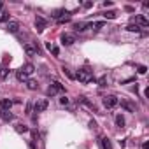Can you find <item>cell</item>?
I'll list each match as a JSON object with an SVG mask.
<instances>
[{
    "instance_id": "6da1fadb",
    "label": "cell",
    "mask_w": 149,
    "mask_h": 149,
    "mask_svg": "<svg viewBox=\"0 0 149 149\" xmlns=\"http://www.w3.org/2000/svg\"><path fill=\"white\" fill-rule=\"evenodd\" d=\"M74 77H76L79 83H83V84H88V83L93 81V70L88 68V67H83V68L77 70V74H76Z\"/></svg>"
},
{
    "instance_id": "7a4b0ae2",
    "label": "cell",
    "mask_w": 149,
    "mask_h": 149,
    "mask_svg": "<svg viewBox=\"0 0 149 149\" xmlns=\"http://www.w3.org/2000/svg\"><path fill=\"white\" fill-rule=\"evenodd\" d=\"M65 88H63V84L61 83H58V81H54L53 84H49V88H47V91H46V95L47 97H54L56 93H60V91H63Z\"/></svg>"
},
{
    "instance_id": "3957f363",
    "label": "cell",
    "mask_w": 149,
    "mask_h": 149,
    "mask_svg": "<svg viewBox=\"0 0 149 149\" xmlns=\"http://www.w3.org/2000/svg\"><path fill=\"white\" fill-rule=\"evenodd\" d=\"M102 102H104V105H105L107 109H114V107L119 104V100H118L114 95H107V97H104V100H102Z\"/></svg>"
},
{
    "instance_id": "277c9868",
    "label": "cell",
    "mask_w": 149,
    "mask_h": 149,
    "mask_svg": "<svg viewBox=\"0 0 149 149\" xmlns=\"http://www.w3.org/2000/svg\"><path fill=\"white\" fill-rule=\"evenodd\" d=\"M60 40H61L63 46H72L74 42H76V35H74V33H61Z\"/></svg>"
},
{
    "instance_id": "5b68a950",
    "label": "cell",
    "mask_w": 149,
    "mask_h": 149,
    "mask_svg": "<svg viewBox=\"0 0 149 149\" xmlns=\"http://www.w3.org/2000/svg\"><path fill=\"white\" fill-rule=\"evenodd\" d=\"M47 100L46 98H40V100H37L35 104H33V109H35V112H44L46 109H47Z\"/></svg>"
},
{
    "instance_id": "8992f818",
    "label": "cell",
    "mask_w": 149,
    "mask_h": 149,
    "mask_svg": "<svg viewBox=\"0 0 149 149\" xmlns=\"http://www.w3.org/2000/svg\"><path fill=\"white\" fill-rule=\"evenodd\" d=\"M6 30H7L9 33H18V30H19V23H18L16 19H9V23L6 25Z\"/></svg>"
},
{
    "instance_id": "52a82bcc",
    "label": "cell",
    "mask_w": 149,
    "mask_h": 149,
    "mask_svg": "<svg viewBox=\"0 0 149 149\" xmlns=\"http://www.w3.org/2000/svg\"><path fill=\"white\" fill-rule=\"evenodd\" d=\"M132 21H135V25H137V26H139V25H140V26H144V28H146V26H149V21H147V18H146V16H142V14L135 16Z\"/></svg>"
},
{
    "instance_id": "ba28073f",
    "label": "cell",
    "mask_w": 149,
    "mask_h": 149,
    "mask_svg": "<svg viewBox=\"0 0 149 149\" xmlns=\"http://www.w3.org/2000/svg\"><path fill=\"white\" fill-rule=\"evenodd\" d=\"M35 28H37V32H39V33H42V32H44V28H46V21H44L40 16H37V18H35Z\"/></svg>"
},
{
    "instance_id": "9c48e42d",
    "label": "cell",
    "mask_w": 149,
    "mask_h": 149,
    "mask_svg": "<svg viewBox=\"0 0 149 149\" xmlns=\"http://www.w3.org/2000/svg\"><path fill=\"white\" fill-rule=\"evenodd\" d=\"M11 107H13V100H9V98L0 100V109L2 111H11Z\"/></svg>"
},
{
    "instance_id": "30bf717a",
    "label": "cell",
    "mask_w": 149,
    "mask_h": 149,
    "mask_svg": "<svg viewBox=\"0 0 149 149\" xmlns=\"http://www.w3.org/2000/svg\"><path fill=\"white\" fill-rule=\"evenodd\" d=\"M63 14H68L65 9H56V11H53L51 13V18H54V19H61L63 18Z\"/></svg>"
},
{
    "instance_id": "8fae6325",
    "label": "cell",
    "mask_w": 149,
    "mask_h": 149,
    "mask_svg": "<svg viewBox=\"0 0 149 149\" xmlns=\"http://www.w3.org/2000/svg\"><path fill=\"white\" fill-rule=\"evenodd\" d=\"M0 118H2V121H6V123H9V121H13V114L9 112V111H0Z\"/></svg>"
},
{
    "instance_id": "7c38bea8",
    "label": "cell",
    "mask_w": 149,
    "mask_h": 149,
    "mask_svg": "<svg viewBox=\"0 0 149 149\" xmlns=\"http://www.w3.org/2000/svg\"><path fill=\"white\" fill-rule=\"evenodd\" d=\"M21 70L26 74V76H30V74H33V70H35V67L32 65V63H26V65H23L21 67Z\"/></svg>"
},
{
    "instance_id": "4fadbf2b",
    "label": "cell",
    "mask_w": 149,
    "mask_h": 149,
    "mask_svg": "<svg viewBox=\"0 0 149 149\" xmlns=\"http://www.w3.org/2000/svg\"><path fill=\"white\" fill-rule=\"evenodd\" d=\"M16 77H18V81H21V83H26V81H28V76H26V74H25L21 68L16 72Z\"/></svg>"
},
{
    "instance_id": "5bb4252c",
    "label": "cell",
    "mask_w": 149,
    "mask_h": 149,
    "mask_svg": "<svg viewBox=\"0 0 149 149\" xmlns=\"http://www.w3.org/2000/svg\"><path fill=\"white\" fill-rule=\"evenodd\" d=\"M88 28H91V30H100V28H104V21H95V23H90L88 25Z\"/></svg>"
},
{
    "instance_id": "9a60e30c",
    "label": "cell",
    "mask_w": 149,
    "mask_h": 149,
    "mask_svg": "<svg viewBox=\"0 0 149 149\" xmlns=\"http://www.w3.org/2000/svg\"><path fill=\"white\" fill-rule=\"evenodd\" d=\"M23 49L28 56H35V47H32L30 44H23Z\"/></svg>"
},
{
    "instance_id": "2e32d148",
    "label": "cell",
    "mask_w": 149,
    "mask_h": 149,
    "mask_svg": "<svg viewBox=\"0 0 149 149\" xmlns=\"http://www.w3.org/2000/svg\"><path fill=\"white\" fill-rule=\"evenodd\" d=\"M100 144H102V149H112V144H111V140L107 137H102Z\"/></svg>"
},
{
    "instance_id": "e0dca14e",
    "label": "cell",
    "mask_w": 149,
    "mask_h": 149,
    "mask_svg": "<svg viewBox=\"0 0 149 149\" xmlns=\"http://www.w3.org/2000/svg\"><path fill=\"white\" fill-rule=\"evenodd\" d=\"M116 14H118L116 11H105V13H104L102 16H104L105 19H114V18H116Z\"/></svg>"
},
{
    "instance_id": "ac0fdd59",
    "label": "cell",
    "mask_w": 149,
    "mask_h": 149,
    "mask_svg": "<svg viewBox=\"0 0 149 149\" xmlns=\"http://www.w3.org/2000/svg\"><path fill=\"white\" fill-rule=\"evenodd\" d=\"M121 105H123V107H125L128 112H133V111H135V107H133L130 102H126V100H121Z\"/></svg>"
},
{
    "instance_id": "d6986e66",
    "label": "cell",
    "mask_w": 149,
    "mask_h": 149,
    "mask_svg": "<svg viewBox=\"0 0 149 149\" xmlns=\"http://www.w3.org/2000/svg\"><path fill=\"white\" fill-rule=\"evenodd\" d=\"M0 21H2V23H9V13L7 11H2V13H0Z\"/></svg>"
},
{
    "instance_id": "ffe728a7",
    "label": "cell",
    "mask_w": 149,
    "mask_h": 149,
    "mask_svg": "<svg viewBox=\"0 0 149 149\" xmlns=\"http://www.w3.org/2000/svg\"><path fill=\"white\" fill-rule=\"evenodd\" d=\"M74 28H76L77 32H84L88 28V23H76V25H74Z\"/></svg>"
},
{
    "instance_id": "44dd1931",
    "label": "cell",
    "mask_w": 149,
    "mask_h": 149,
    "mask_svg": "<svg viewBox=\"0 0 149 149\" xmlns=\"http://www.w3.org/2000/svg\"><path fill=\"white\" fill-rule=\"evenodd\" d=\"M26 86H28V90H37V88H39L37 81H33V79H28V81H26Z\"/></svg>"
},
{
    "instance_id": "7402d4cb",
    "label": "cell",
    "mask_w": 149,
    "mask_h": 149,
    "mask_svg": "<svg viewBox=\"0 0 149 149\" xmlns=\"http://www.w3.org/2000/svg\"><path fill=\"white\" fill-rule=\"evenodd\" d=\"M116 125H118L119 128H123V126H125V118H123L121 114H119V116H116Z\"/></svg>"
},
{
    "instance_id": "603a6c76",
    "label": "cell",
    "mask_w": 149,
    "mask_h": 149,
    "mask_svg": "<svg viewBox=\"0 0 149 149\" xmlns=\"http://www.w3.org/2000/svg\"><path fill=\"white\" fill-rule=\"evenodd\" d=\"M16 132H18V133H26L28 128H26L25 125H19V123H18V125H16Z\"/></svg>"
},
{
    "instance_id": "cb8c5ba5",
    "label": "cell",
    "mask_w": 149,
    "mask_h": 149,
    "mask_svg": "<svg viewBox=\"0 0 149 149\" xmlns=\"http://www.w3.org/2000/svg\"><path fill=\"white\" fill-rule=\"evenodd\" d=\"M126 30H128V32H140V26H137V25L130 23V25L126 26Z\"/></svg>"
},
{
    "instance_id": "d4e9b609",
    "label": "cell",
    "mask_w": 149,
    "mask_h": 149,
    "mask_svg": "<svg viewBox=\"0 0 149 149\" xmlns=\"http://www.w3.org/2000/svg\"><path fill=\"white\" fill-rule=\"evenodd\" d=\"M61 70H63V74H65V76H67V77H70V79H76V77H74V74L70 72V68H67V67H63Z\"/></svg>"
},
{
    "instance_id": "484cf974",
    "label": "cell",
    "mask_w": 149,
    "mask_h": 149,
    "mask_svg": "<svg viewBox=\"0 0 149 149\" xmlns=\"http://www.w3.org/2000/svg\"><path fill=\"white\" fill-rule=\"evenodd\" d=\"M47 49H49V51H53V54H54V56H58V54H60V49H58L56 46H51V44H47Z\"/></svg>"
},
{
    "instance_id": "4316f807",
    "label": "cell",
    "mask_w": 149,
    "mask_h": 149,
    "mask_svg": "<svg viewBox=\"0 0 149 149\" xmlns=\"http://www.w3.org/2000/svg\"><path fill=\"white\" fill-rule=\"evenodd\" d=\"M7 74H9V70H7V68H0V77H2V79H6V77H7Z\"/></svg>"
},
{
    "instance_id": "83f0119b",
    "label": "cell",
    "mask_w": 149,
    "mask_h": 149,
    "mask_svg": "<svg viewBox=\"0 0 149 149\" xmlns=\"http://www.w3.org/2000/svg\"><path fill=\"white\" fill-rule=\"evenodd\" d=\"M137 70H139V74H146V72H147V68H146L144 65H140V67H139Z\"/></svg>"
},
{
    "instance_id": "f1b7e54d",
    "label": "cell",
    "mask_w": 149,
    "mask_h": 149,
    "mask_svg": "<svg viewBox=\"0 0 149 149\" xmlns=\"http://www.w3.org/2000/svg\"><path fill=\"white\" fill-rule=\"evenodd\" d=\"M60 104H61V105H67V104H68V98H67V97H61V98H60Z\"/></svg>"
},
{
    "instance_id": "f546056e",
    "label": "cell",
    "mask_w": 149,
    "mask_h": 149,
    "mask_svg": "<svg viewBox=\"0 0 149 149\" xmlns=\"http://www.w3.org/2000/svg\"><path fill=\"white\" fill-rule=\"evenodd\" d=\"M98 83H100V86H102V88H104V86H107V84H105V83H107V77H102Z\"/></svg>"
},
{
    "instance_id": "4dcf8cb0",
    "label": "cell",
    "mask_w": 149,
    "mask_h": 149,
    "mask_svg": "<svg viewBox=\"0 0 149 149\" xmlns=\"http://www.w3.org/2000/svg\"><path fill=\"white\" fill-rule=\"evenodd\" d=\"M83 6H84V7H86V9H90V7H93V2H84V4H83Z\"/></svg>"
},
{
    "instance_id": "1f68e13d",
    "label": "cell",
    "mask_w": 149,
    "mask_h": 149,
    "mask_svg": "<svg viewBox=\"0 0 149 149\" xmlns=\"http://www.w3.org/2000/svg\"><path fill=\"white\" fill-rule=\"evenodd\" d=\"M142 149H149V142H144L142 144Z\"/></svg>"
},
{
    "instance_id": "d6a6232c",
    "label": "cell",
    "mask_w": 149,
    "mask_h": 149,
    "mask_svg": "<svg viewBox=\"0 0 149 149\" xmlns=\"http://www.w3.org/2000/svg\"><path fill=\"white\" fill-rule=\"evenodd\" d=\"M2 11H4V4H2V2H0V13H2Z\"/></svg>"
}]
</instances>
